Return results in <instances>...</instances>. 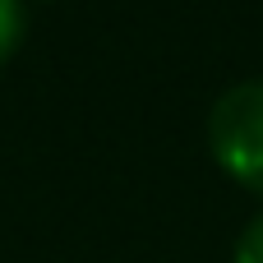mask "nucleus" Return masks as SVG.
<instances>
[{"label": "nucleus", "instance_id": "nucleus-1", "mask_svg": "<svg viewBox=\"0 0 263 263\" xmlns=\"http://www.w3.org/2000/svg\"><path fill=\"white\" fill-rule=\"evenodd\" d=\"M208 143L227 176L263 194V79L231 83L213 102Z\"/></svg>", "mask_w": 263, "mask_h": 263}, {"label": "nucleus", "instance_id": "nucleus-2", "mask_svg": "<svg viewBox=\"0 0 263 263\" xmlns=\"http://www.w3.org/2000/svg\"><path fill=\"white\" fill-rule=\"evenodd\" d=\"M23 42V0H0V60Z\"/></svg>", "mask_w": 263, "mask_h": 263}, {"label": "nucleus", "instance_id": "nucleus-3", "mask_svg": "<svg viewBox=\"0 0 263 263\" xmlns=\"http://www.w3.org/2000/svg\"><path fill=\"white\" fill-rule=\"evenodd\" d=\"M231 263H263V213L250 217V227L240 231V240L231 250Z\"/></svg>", "mask_w": 263, "mask_h": 263}]
</instances>
